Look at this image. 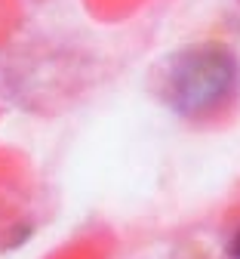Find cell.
<instances>
[{"label": "cell", "instance_id": "7a4b0ae2", "mask_svg": "<svg viewBox=\"0 0 240 259\" xmlns=\"http://www.w3.org/2000/svg\"><path fill=\"white\" fill-rule=\"evenodd\" d=\"M225 253H228L231 259H240V225L228 235V241H225Z\"/></svg>", "mask_w": 240, "mask_h": 259}, {"label": "cell", "instance_id": "6da1fadb", "mask_svg": "<svg viewBox=\"0 0 240 259\" xmlns=\"http://www.w3.org/2000/svg\"><path fill=\"white\" fill-rule=\"evenodd\" d=\"M240 87L237 59L216 44L185 47L157 71L160 99L182 117H207L222 111Z\"/></svg>", "mask_w": 240, "mask_h": 259}]
</instances>
